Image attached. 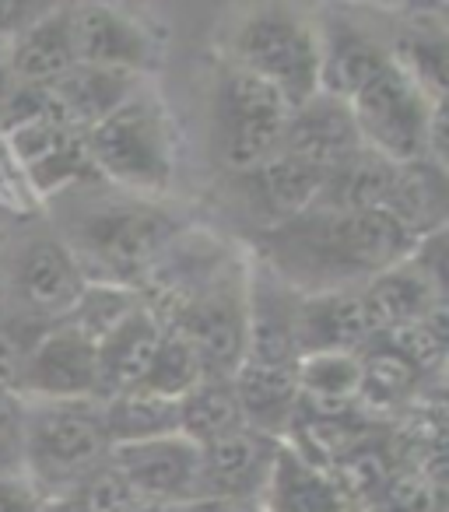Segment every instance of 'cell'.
I'll list each match as a JSON object with an SVG mask.
<instances>
[{"instance_id": "obj_21", "label": "cell", "mask_w": 449, "mask_h": 512, "mask_svg": "<svg viewBox=\"0 0 449 512\" xmlns=\"http://www.w3.org/2000/svg\"><path fill=\"white\" fill-rule=\"evenodd\" d=\"M162 320L144 306H137L120 327L99 341V400L137 390L148 372L151 358L162 341Z\"/></svg>"}, {"instance_id": "obj_5", "label": "cell", "mask_w": 449, "mask_h": 512, "mask_svg": "<svg viewBox=\"0 0 449 512\" xmlns=\"http://www.w3.org/2000/svg\"><path fill=\"white\" fill-rule=\"evenodd\" d=\"M225 64L271 85L292 109L302 106L320 92L316 18L288 4H264V8L246 11L229 32Z\"/></svg>"}, {"instance_id": "obj_34", "label": "cell", "mask_w": 449, "mask_h": 512, "mask_svg": "<svg viewBox=\"0 0 449 512\" xmlns=\"http://www.w3.org/2000/svg\"><path fill=\"white\" fill-rule=\"evenodd\" d=\"M11 92V71H8V50L0 46V102Z\"/></svg>"}, {"instance_id": "obj_19", "label": "cell", "mask_w": 449, "mask_h": 512, "mask_svg": "<svg viewBox=\"0 0 449 512\" xmlns=\"http://www.w3.org/2000/svg\"><path fill=\"white\" fill-rule=\"evenodd\" d=\"M78 67L71 32V4H50L15 43L8 46L11 85L50 88Z\"/></svg>"}, {"instance_id": "obj_32", "label": "cell", "mask_w": 449, "mask_h": 512, "mask_svg": "<svg viewBox=\"0 0 449 512\" xmlns=\"http://www.w3.org/2000/svg\"><path fill=\"white\" fill-rule=\"evenodd\" d=\"M0 512H43L22 481H0Z\"/></svg>"}, {"instance_id": "obj_24", "label": "cell", "mask_w": 449, "mask_h": 512, "mask_svg": "<svg viewBox=\"0 0 449 512\" xmlns=\"http://www.w3.org/2000/svg\"><path fill=\"white\" fill-rule=\"evenodd\" d=\"M362 390V355L327 351L299 362V411H355Z\"/></svg>"}, {"instance_id": "obj_17", "label": "cell", "mask_w": 449, "mask_h": 512, "mask_svg": "<svg viewBox=\"0 0 449 512\" xmlns=\"http://www.w3.org/2000/svg\"><path fill=\"white\" fill-rule=\"evenodd\" d=\"M372 337L358 288L341 292H313L295 299V344L299 355H327V351H362Z\"/></svg>"}, {"instance_id": "obj_12", "label": "cell", "mask_w": 449, "mask_h": 512, "mask_svg": "<svg viewBox=\"0 0 449 512\" xmlns=\"http://www.w3.org/2000/svg\"><path fill=\"white\" fill-rule=\"evenodd\" d=\"M18 397L99 400V348L64 320L46 327L25 355Z\"/></svg>"}, {"instance_id": "obj_4", "label": "cell", "mask_w": 449, "mask_h": 512, "mask_svg": "<svg viewBox=\"0 0 449 512\" xmlns=\"http://www.w3.org/2000/svg\"><path fill=\"white\" fill-rule=\"evenodd\" d=\"M85 151L99 183L162 200L176 179L179 130L169 106L144 81L127 102L88 130Z\"/></svg>"}, {"instance_id": "obj_1", "label": "cell", "mask_w": 449, "mask_h": 512, "mask_svg": "<svg viewBox=\"0 0 449 512\" xmlns=\"http://www.w3.org/2000/svg\"><path fill=\"white\" fill-rule=\"evenodd\" d=\"M418 242L383 211H323L309 207L278 228L250 235V256L292 292L362 288L400 264Z\"/></svg>"}, {"instance_id": "obj_10", "label": "cell", "mask_w": 449, "mask_h": 512, "mask_svg": "<svg viewBox=\"0 0 449 512\" xmlns=\"http://www.w3.org/2000/svg\"><path fill=\"white\" fill-rule=\"evenodd\" d=\"M74 57L81 67L148 78L162 64L165 39L155 22L113 4H71Z\"/></svg>"}, {"instance_id": "obj_3", "label": "cell", "mask_w": 449, "mask_h": 512, "mask_svg": "<svg viewBox=\"0 0 449 512\" xmlns=\"http://www.w3.org/2000/svg\"><path fill=\"white\" fill-rule=\"evenodd\" d=\"M109 449L99 400H25L18 481L43 509L64 505L109 460Z\"/></svg>"}, {"instance_id": "obj_22", "label": "cell", "mask_w": 449, "mask_h": 512, "mask_svg": "<svg viewBox=\"0 0 449 512\" xmlns=\"http://www.w3.org/2000/svg\"><path fill=\"white\" fill-rule=\"evenodd\" d=\"M264 512H355V505L341 495L334 477L313 463L299 460L292 449L281 442L278 463L260 498Z\"/></svg>"}, {"instance_id": "obj_6", "label": "cell", "mask_w": 449, "mask_h": 512, "mask_svg": "<svg viewBox=\"0 0 449 512\" xmlns=\"http://www.w3.org/2000/svg\"><path fill=\"white\" fill-rule=\"evenodd\" d=\"M246 299L250 256L232 253L211 278L193 285L186 295L148 309L190 344L207 379H232L246 348Z\"/></svg>"}, {"instance_id": "obj_8", "label": "cell", "mask_w": 449, "mask_h": 512, "mask_svg": "<svg viewBox=\"0 0 449 512\" xmlns=\"http://www.w3.org/2000/svg\"><path fill=\"white\" fill-rule=\"evenodd\" d=\"M288 106L271 85L232 64H221L211 88V155L225 176H236L281 151Z\"/></svg>"}, {"instance_id": "obj_11", "label": "cell", "mask_w": 449, "mask_h": 512, "mask_svg": "<svg viewBox=\"0 0 449 512\" xmlns=\"http://www.w3.org/2000/svg\"><path fill=\"white\" fill-rule=\"evenodd\" d=\"M281 453V439L257 428L221 435L214 442L197 446V491L193 502H260L267 481L274 474V463Z\"/></svg>"}, {"instance_id": "obj_7", "label": "cell", "mask_w": 449, "mask_h": 512, "mask_svg": "<svg viewBox=\"0 0 449 512\" xmlns=\"http://www.w3.org/2000/svg\"><path fill=\"white\" fill-rule=\"evenodd\" d=\"M85 285L78 260L53 228H29L0 253L4 320L36 330L53 327L67 320Z\"/></svg>"}, {"instance_id": "obj_18", "label": "cell", "mask_w": 449, "mask_h": 512, "mask_svg": "<svg viewBox=\"0 0 449 512\" xmlns=\"http://www.w3.org/2000/svg\"><path fill=\"white\" fill-rule=\"evenodd\" d=\"M148 78H134L123 71H102V67H74L60 81H53L46 92L50 120L60 127H71L88 134L95 123H102L120 102H127Z\"/></svg>"}, {"instance_id": "obj_26", "label": "cell", "mask_w": 449, "mask_h": 512, "mask_svg": "<svg viewBox=\"0 0 449 512\" xmlns=\"http://www.w3.org/2000/svg\"><path fill=\"white\" fill-rule=\"evenodd\" d=\"M246 428V414L232 390V379H200L179 397V435L204 446L221 435Z\"/></svg>"}, {"instance_id": "obj_36", "label": "cell", "mask_w": 449, "mask_h": 512, "mask_svg": "<svg viewBox=\"0 0 449 512\" xmlns=\"http://www.w3.org/2000/svg\"><path fill=\"white\" fill-rule=\"evenodd\" d=\"M43 512H60V509H43Z\"/></svg>"}, {"instance_id": "obj_9", "label": "cell", "mask_w": 449, "mask_h": 512, "mask_svg": "<svg viewBox=\"0 0 449 512\" xmlns=\"http://www.w3.org/2000/svg\"><path fill=\"white\" fill-rule=\"evenodd\" d=\"M355 116V130L362 137V148L386 162H414L428 155V137H432V120L446 102H435L390 64L376 81L362 88L348 102Z\"/></svg>"}, {"instance_id": "obj_23", "label": "cell", "mask_w": 449, "mask_h": 512, "mask_svg": "<svg viewBox=\"0 0 449 512\" xmlns=\"http://www.w3.org/2000/svg\"><path fill=\"white\" fill-rule=\"evenodd\" d=\"M390 183H393V162H386V158L372 155L369 148H362L358 155H351L348 162L323 176L313 207L344 211V214L383 211Z\"/></svg>"}, {"instance_id": "obj_27", "label": "cell", "mask_w": 449, "mask_h": 512, "mask_svg": "<svg viewBox=\"0 0 449 512\" xmlns=\"http://www.w3.org/2000/svg\"><path fill=\"white\" fill-rule=\"evenodd\" d=\"M137 306H144V295L134 288H116V285H92L88 281L85 292L78 295L74 309L67 313L64 323H71L78 334H85L88 341L99 348L102 337H109Z\"/></svg>"}, {"instance_id": "obj_20", "label": "cell", "mask_w": 449, "mask_h": 512, "mask_svg": "<svg viewBox=\"0 0 449 512\" xmlns=\"http://www.w3.org/2000/svg\"><path fill=\"white\" fill-rule=\"evenodd\" d=\"M383 214H390L414 242L446 232L449 218V172L432 158L393 165V183L386 193Z\"/></svg>"}, {"instance_id": "obj_31", "label": "cell", "mask_w": 449, "mask_h": 512, "mask_svg": "<svg viewBox=\"0 0 449 512\" xmlns=\"http://www.w3.org/2000/svg\"><path fill=\"white\" fill-rule=\"evenodd\" d=\"M50 4H22V0H0V46L8 50Z\"/></svg>"}, {"instance_id": "obj_28", "label": "cell", "mask_w": 449, "mask_h": 512, "mask_svg": "<svg viewBox=\"0 0 449 512\" xmlns=\"http://www.w3.org/2000/svg\"><path fill=\"white\" fill-rule=\"evenodd\" d=\"M200 379H204V372H200V362H197V355H193V348L176 334V330L165 327L155 358H151L148 372H144V379H141L137 390H148V393H158V397L179 400L193 383H200Z\"/></svg>"}, {"instance_id": "obj_13", "label": "cell", "mask_w": 449, "mask_h": 512, "mask_svg": "<svg viewBox=\"0 0 449 512\" xmlns=\"http://www.w3.org/2000/svg\"><path fill=\"white\" fill-rule=\"evenodd\" d=\"M320 183V172L278 151L267 162L229 176L225 186H229L239 211L246 214V221L253 225V232H267V228H278L285 221L299 218L302 211H309L316 193H320Z\"/></svg>"}, {"instance_id": "obj_15", "label": "cell", "mask_w": 449, "mask_h": 512, "mask_svg": "<svg viewBox=\"0 0 449 512\" xmlns=\"http://www.w3.org/2000/svg\"><path fill=\"white\" fill-rule=\"evenodd\" d=\"M358 151H362V137L355 130V116H351L348 102L316 92L313 99H306L288 113L281 155L327 176Z\"/></svg>"}, {"instance_id": "obj_29", "label": "cell", "mask_w": 449, "mask_h": 512, "mask_svg": "<svg viewBox=\"0 0 449 512\" xmlns=\"http://www.w3.org/2000/svg\"><path fill=\"white\" fill-rule=\"evenodd\" d=\"M355 512H446V481L400 467L369 502Z\"/></svg>"}, {"instance_id": "obj_35", "label": "cell", "mask_w": 449, "mask_h": 512, "mask_svg": "<svg viewBox=\"0 0 449 512\" xmlns=\"http://www.w3.org/2000/svg\"><path fill=\"white\" fill-rule=\"evenodd\" d=\"M0 323H4V299H0Z\"/></svg>"}, {"instance_id": "obj_33", "label": "cell", "mask_w": 449, "mask_h": 512, "mask_svg": "<svg viewBox=\"0 0 449 512\" xmlns=\"http://www.w3.org/2000/svg\"><path fill=\"white\" fill-rule=\"evenodd\" d=\"M186 512H264L260 502H221V498H211V502H190Z\"/></svg>"}, {"instance_id": "obj_2", "label": "cell", "mask_w": 449, "mask_h": 512, "mask_svg": "<svg viewBox=\"0 0 449 512\" xmlns=\"http://www.w3.org/2000/svg\"><path fill=\"white\" fill-rule=\"evenodd\" d=\"M53 232L64 239L81 274L92 285H116L141 292L162 256L190 228V218L151 197L85 183L60 193Z\"/></svg>"}, {"instance_id": "obj_16", "label": "cell", "mask_w": 449, "mask_h": 512, "mask_svg": "<svg viewBox=\"0 0 449 512\" xmlns=\"http://www.w3.org/2000/svg\"><path fill=\"white\" fill-rule=\"evenodd\" d=\"M316 36H320V92L341 102H351L393 64L390 46L344 15L320 18Z\"/></svg>"}, {"instance_id": "obj_14", "label": "cell", "mask_w": 449, "mask_h": 512, "mask_svg": "<svg viewBox=\"0 0 449 512\" xmlns=\"http://www.w3.org/2000/svg\"><path fill=\"white\" fill-rule=\"evenodd\" d=\"M109 463L120 470L141 502L190 505L197 491V446L183 435L123 442L109 449Z\"/></svg>"}, {"instance_id": "obj_30", "label": "cell", "mask_w": 449, "mask_h": 512, "mask_svg": "<svg viewBox=\"0 0 449 512\" xmlns=\"http://www.w3.org/2000/svg\"><path fill=\"white\" fill-rule=\"evenodd\" d=\"M22 432L25 400L18 393L0 390V481L22 477Z\"/></svg>"}, {"instance_id": "obj_25", "label": "cell", "mask_w": 449, "mask_h": 512, "mask_svg": "<svg viewBox=\"0 0 449 512\" xmlns=\"http://www.w3.org/2000/svg\"><path fill=\"white\" fill-rule=\"evenodd\" d=\"M99 404H102L109 446L179 435V400L158 397V393L148 390H127V393H116V397L99 400Z\"/></svg>"}]
</instances>
